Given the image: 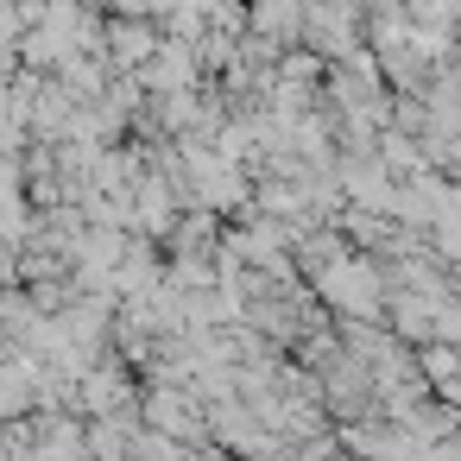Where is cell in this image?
<instances>
[{
    "label": "cell",
    "instance_id": "3957f363",
    "mask_svg": "<svg viewBox=\"0 0 461 461\" xmlns=\"http://www.w3.org/2000/svg\"><path fill=\"white\" fill-rule=\"evenodd\" d=\"M140 58H152V39H146L140 26H121V32H114V64H121V70H133Z\"/></svg>",
    "mask_w": 461,
    "mask_h": 461
},
{
    "label": "cell",
    "instance_id": "7a4b0ae2",
    "mask_svg": "<svg viewBox=\"0 0 461 461\" xmlns=\"http://www.w3.org/2000/svg\"><path fill=\"white\" fill-rule=\"evenodd\" d=\"M140 83H146V89H184V83H190V51H184V45L152 51L146 70H140Z\"/></svg>",
    "mask_w": 461,
    "mask_h": 461
},
{
    "label": "cell",
    "instance_id": "6da1fadb",
    "mask_svg": "<svg viewBox=\"0 0 461 461\" xmlns=\"http://www.w3.org/2000/svg\"><path fill=\"white\" fill-rule=\"evenodd\" d=\"M316 297H322V303H335L341 316L373 322V316H385V266L341 253L329 272H316Z\"/></svg>",
    "mask_w": 461,
    "mask_h": 461
}]
</instances>
